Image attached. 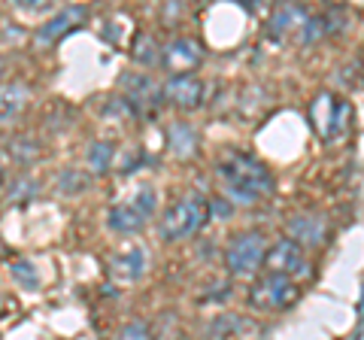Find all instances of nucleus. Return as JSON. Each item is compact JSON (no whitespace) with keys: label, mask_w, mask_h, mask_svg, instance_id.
<instances>
[{"label":"nucleus","mask_w":364,"mask_h":340,"mask_svg":"<svg viewBox=\"0 0 364 340\" xmlns=\"http://www.w3.org/2000/svg\"><path fill=\"white\" fill-rule=\"evenodd\" d=\"M215 174H219L225 195L234 203H258L273 191L270 167L261 161V158L240 152V149L225 152L219 167H215Z\"/></svg>","instance_id":"obj_1"},{"label":"nucleus","mask_w":364,"mask_h":340,"mask_svg":"<svg viewBox=\"0 0 364 340\" xmlns=\"http://www.w3.org/2000/svg\"><path fill=\"white\" fill-rule=\"evenodd\" d=\"M210 222V201L203 195H186L173 201L158 219V234L164 240H188Z\"/></svg>","instance_id":"obj_2"},{"label":"nucleus","mask_w":364,"mask_h":340,"mask_svg":"<svg viewBox=\"0 0 364 340\" xmlns=\"http://www.w3.org/2000/svg\"><path fill=\"white\" fill-rule=\"evenodd\" d=\"M306 112H310L313 131L318 134V140H325V143L340 140L352 124V104L331 92H318Z\"/></svg>","instance_id":"obj_3"},{"label":"nucleus","mask_w":364,"mask_h":340,"mask_svg":"<svg viewBox=\"0 0 364 340\" xmlns=\"http://www.w3.org/2000/svg\"><path fill=\"white\" fill-rule=\"evenodd\" d=\"M155 213V188L152 186H140L131 195H124L122 201H116L107 213V225L119 234L128 231H140L146 222L152 219Z\"/></svg>","instance_id":"obj_4"},{"label":"nucleus","mask_w":364,"mask_h":340,"mask_svg":"<svg viewBox=\"0 0 364 340\" xmlns=\"http://www.w3.org/2000/svg\"><path fill=\"white\" fill-rule=\"evenodd\" d=\"M267 249H270V243L261 231H243V234L231 237V243H228L225 265L234 277H252L255 270L264 265Z\"/></svg>","instance_id":"obj_5"},{"label":"nucleus","mask_w":364,"mask_h":340,"mask_svg":"<svg viewBox=\"0 0 364 340\" xmlns=\"http://www.w3.org/2000/svg\"><path fill=\"white\" fill-rule=\"evenodd\" d=\"M298 294H301V289L294 280L267 270V274H261L252 282V289H249V304L258 310H286L298 301Z\"/></svg>","instance_id":"obj_6"},{"label":"nucleus","mask_w":364,"mask_h":340,"mask_svg":"<svg viewBox=\"0 0 364 340\" xmlns=\"http://www.w3.org/2000/svg\"><path fill=\"white\" fill-rule=\"evenodd\" d=\"M264 267L273 270V274H282V277H289L294 282H301L306 277H313V265H310V258H306L304 249L294 243V240H277V243H270L267 249V258H264Z\"/></svg>","instance_id":"obj_7"},{"label":"nucleus","mask_w":364,"mask_h":340,"mask_svg":"<svg viewBox=\"0 0 364 340\" xmlns=\"http://www.w3.org/2000/svg\"><path fill=\"white\" fill-rule=\"evenodd\" d=\"M161 97L176 110H198L203 104V83L195 73H173L161 88Z\"/></svg>","instance_id":"obj_8"},{"label":"nucleus","mask_w":364,"mask_h":340,"mask_svg":"<svg viewBox=\"0 0 364 340\" xmlns=\"http://www.w3.org/2000/svg\"><path fill=\"white\" fill-rule=\"evenodd\" d=\"M85 21H88V9H85V6H79V4L64 6L58 16H52L43 28H37V33H33V40H37L40 46H52V43L64 40L67 33H73L76 28H82Z\"/></svg>","instance_id":"obj_9"},{"label":"nucleus","mask_w":364,"mask_h":340,"mask_svg":"<svg viewBox=\"0 0 364 340\" xmlns=\"http://www.w3.org/2000/svg\"><path fill=\"white\" fill-rule=\"evenodd\" d=\"M200 61H203V46L191 37H173L161 55V64L173 73H191Z\"/></svg>","instance_id":"obj_10"},{"label":"nucleus","mask_w":364,"mask_h":340,"mask_svg":"<svg viewBox=\"0 0 364 340\" xmlns=\"http://www.w3.org/2000/svg\"><path fill=\"white\" fill-rule=\"evenodd\" d=\"M124 97H128V104L134 112H152L158 110V100H161V88H158L149 76H140V73H128L124 76Z\"/></svg>","instance_id":"obj_11"},{"label":"nucleus","mask_w":364,"mask_h":340,"mask_svg":"<svg viewBox=\"0 0 364 340\" xmlns=\"http://www.w3.org/2000/svg\"><path fill=\"white\" fill-rule=\"evenodd\" d=\"M289 231H291L289 240H294L301 249H304V246L316 249V246L325 243V237H328V222H325V216H316V213H304V216H294V219L289 222Z\"/></svg>","instance_id":"obj_12"},{"label":"nucleus","mask_w":364,"mask_h":340,"mask_svg":"<svg viewBox=\"0 0 364 340\" xmlns=\"http://www.w3.org/2000/svg\"><path fill=\"white\" fill-rule=\"evenodd\" d=\"M31 104V88L25 83H4L0 85V119L13 122Z\"/></svg>","instance_id":"obj_13"},{"label":"nucleus","mask_w":364,"mask_h":340,"mask_svg":"<svg viewBox=\"0 0 364 340\" xmlns=\"http://www.w3.org/2000/svg\"><path fill=\"white\" fill-rule=\"evenodd\" d=\"M143 267H146V255H143V249H136V246L124 249V253H119V255H112V258H109L112 277H116V280H124V282L140 280Z\"/></svg>","instance_id":"obj_14"},{"label":"nucleus","mask_w":364,"mask_h":340,"mask_svg":"<svg viewBox=\"0 0 364 340\" xmlns=\"http://www.w3.org/2000/svg\"><path fill=\"white\" fill-rule=\"evenodd\" d=\"M167 149L173 152L176 158H191L198 149V134L191 131V124H170V131H167Z\"/></svg>","instance_id":"obj_15"},{"label":"nucleus","mask_w":364,"mask_h":340,"mask_svg":"<svg viewBox=\"0 0 364 340\" xmlns=\"http://www.w3.org/2000/svg\"><path fill=\"white\" fill-rule=\"evenodd\" d=\"M306 18H310V13H306L304 6H279V13L273 16L270 28L277 33H286V31H301L306 25Z\"/></svg>","instance_id":"obj_16"},{"label":"nucleus","mask_w":364,"mask_h":340,"mask_svg":"<svg viewBox=\"0 0 364 340\" xmlns=\"http://www.w3.org/2000/svg\"><path fill=\"white\" fill-rule=\"evenodd\" d=\"M116 340H152V331H149V325H146L143 319H131V322L122 325V331H119Z\"/></svg>","instance_id":"obj_17"},{"label":"nucleus","mask_w":364,"mask_h":340,"mask_svg":"<svg viewBox=\"0 0 364 340\" xmlns=\"http://www.w3.org/2000/svg\"><path fill=\"white\" fill-rule=\"evenodd\" d=\"M91 167L97 170V174H104V170H109V161H112V146L107 143H97L95 149H91Z\"/></svg>","instance_id":"obj_18"},{"label":"nucleus","mask_w":364,"mask_h":340,"mask_svg":"<svg viewBox=\"0 0 364 340\" xmlns=\"http://www.w3.org/2000/svg\"><path fill=\"white\" fill-rule=\"evenodd\" d=\"M149 49H152V52H158V46L152 43V37H146V33H143L140 43H136V49H134V58H136V61H143V64H152L155 58L149 55Z\"/></svg>","instance_id":"obj_19"},{"label":"nucleus","mask_w":364,"mask_h":340,"mask_svg":"<svg viewBox=\"0 0 364 340\" xmlns=\"http://www.w3.org/2000/svg\"><path fill=\"white\" fill-rule=\"evenodd\" d=\"M28 270H33L28 262H16V265H13V277H16L18 282H25L28 289H33V286H37V274H28Z\"/></svg>","instance_id":"obj_20"},{"label":"nucleus","mask_w":364,"mask_h":340,"mask_svg":"<svg viewBox=\"0 0 364 340\" xmlns=\"http://www.w3.org/2000/svg\"><path fill=\"white\" fill-rule=\"evenodd\" d=\"M4 176H6V167H4V158H0V183H4Z\"/></svg>","instance_id":"obj_21"}]
</instances>
